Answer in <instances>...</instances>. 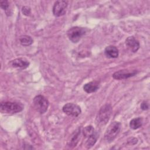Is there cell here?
<instances>
[{"instance_id": "obj_1", "label": "cell", "mask_w": 150, "mask_h": 150, "mask_svg": "<svg viewBox=\"0 0 150 150\" xmlns=\"http://www.w3.org/2000/svg\"><path fill=\"white\" fill-rule=\"evenodd\" d=\"M24 105L18 102L4 101L0 104V111L5 114H15L22 111L23 110Z\"/></svg>"}, {"instance_id": "obj_2", "label": "cell", "mask_w": 150, "mask_h": 150, "mask_svg": "<svg viewBox=\"0 0 150 150\" xmlns=\"http://www.w3.org/2000/svg\"><path fill=\"white\" fill-rule=\"evenodd\" d=\"M121 123L118 121L111 122L104 134V139L107 142L110 143L114 140L120 131Z\"/></svg>"}, {"instance_id": "obj_3", "label": "cell", "mask_w": 150, "mask_h": 150, "mask_svg": "<svg viewBox=\"0 0 150 150\" xmlns=\"http://www.w3.org/2000/svg\"><path fill=\"white\" fill-rule=\"evenodd\" d=\"M112 112V107L110 104L101 107L97 116V123L98 125H105L110 119Z\"/></svg>"}, {"instance_id": "obj_4", "label": "cell", "mask_w": 150, "mask_h": 150, "mask_svg": "<svg viewBox=\"0 0 150 150\" xmlns=\"http://www.w3.org/2000/svg\"><path fill=\"white\" fill-rule=\"evenodd\" d=\"M33 105L35 109L40 114H44L46 112L49 103L48 100L42 95L35 96L33 100Z\"/></svg>"}, {"instance_id": "obj_5", "label": "cell", "mask_w": 150, "mask_h": 150, "mask_svg": "<svg viewBox=\"0 0 150 150\" xmlns=\"http://www.w3.org/2000/svg\"><path fill=\"white\" fill-rule=\"evenodd\" d=\"M86 33V30L84 28L74 26L70 28L67 32V35L70 41L73 43H77L81 37Z\"/></svg>"}, {"instance_id": "obj_6", "label": "cell", "mask_w": 150, "mask_h": 150, "mask_svg": "<svg viewBox=\"0 0 150 150\" xmlns=\"http://www.w3.org/2000/svg\"><path fill=\"white\" fill-rule=\"evenodd\" d=\"M68 2L66 1H57L53 6V13L56 17L61 16L65 14Z\"/></svg>"}, {"instance_id": "obj_7", "label": "cell", "mask_w": 150, "mask_h": 150, "mask_svg": "<svg viewBox=\"0 0 150 150\" xmlns=\"http://www.w3.org/2000/svg\"><path fill=\"white\" fill-rule=\"evenodd\" d=\"M63 111L68 115L73 117H77L81 112L80 107L73 103H69L63 107Z\"/></svg>"}, {"instance_id": "obj_8", "label": "cell", "mask_w": 150, "mask_h": 150, "mask_svg": "<svg viewBox=\"0 0 150 150\" xmlns=\"http://www.w3.org/2000/svg\"><path fill=\"white\" fill-rule=\"evenodd\" d=\"M137 70L123 69L115 71L112 74V77L116 80H122L128 79L137 74Z\"/></svg>"}, {"instance_id": "obj_9", "label": "cell", "mask_w": 150, "mask_h": 150, "mask_svg": "<svg viewBox=\"0 0 150 150\" xmlns=\"http://www.w3.org/2000/svg\"><path fill=\"white\" fill-rule=\"evenodd\" d=\"M125 45L130 50L134 53L137 52L140 46L139 41L134 36H129L125 40Z\"/></svg>"}, {"instance_id": "obj_10", "label": "cell", "mask_w": 150, "mask_h": 150, "mask_svg": "<svg viewBox=\"0 0 150 150\" xmlns=\"http://www.w3.org/2000/svg\"><path fill=\"white\" fill-rule=\"evenodd\" d=\"M9 64L14 68L24 69L29 66V62L24 58H18L11 61Z\"/></svg>"}, {"instance_id": "obj_11", "label": "cell", "mask_w": 150, "mask_h": 150, "mask_svg": "<svg viewBox=\"0 0 150 150\" xmlns=\"http://www.w3.org/2000/svg\"><path fill=\"white\" fill-rule=\"evenodd\" d=\"M80 132H81V129L79 128L77 129L70 136V139L68 141V143H67L68 145L70 147H74L76 146L80 138Z\"/></svg>"}, {"instance_id": "obj_12", "label": "cell", "mask_w": 150, "mask_h": 150, "mask_svg": "<svg viewBox=\"0 0 150 150\" xmlns=\"http://www.w3.org/2000/svg\"><path fill=\"white\" fill-rule=\"evenodd\" d=\"M104 53L107 57L109 58H117L118 56V50L114 46H108L105 47Z\"/></svg>"}, {"instance_id": "obj_13", "label": "cell", "mask_w": 150, "mask_h": 150, "mask_svg": "<svg viewBox=\"0 0 150 150\" xmlns=\"http://www.w3.org/2000/svg\"><path fill=\"white\" fill-rule=\"evenodd\" d=\"M98 133L96 131L94 133H93L92 134L87 136V140L86 141V144H85V146L87 149L91 148L97 142V140L98 138Z\"/></svg>"}, {"instance_id": "obj_14", "label": "cell", "mask_w": 150, "mask_h": 150, "mask_svg": "<svg viewBox=\"0 0 150 150\" xmlns=\"http://www.w3.org/2000/svg\"><path fill=\"white\" fill-rule=\"evenodd\" d=\"M98 83L96 81H93L85 84L83 86V89L86 93H91L96 91L98 89Z\"/></svg>"}, {"instance_id": "obj_15", "label": "cell", "mask_w": 150, "mask_h": 150, "mask_svg": "<svg viewBox=\"0 0 150 150\" xmlns=\"http://www.w3.org/2000/svg\"><path fill=\"white\" fill-rule=\"evenodd\" d=\"M143 120L141 117L133 118L129 122V127L132 129H137L142 125Z\"/></svg>"}, {"instance_id": "obj_16", "label": "cell", "mask_w": 150, "mask_h": 150, "mask_svg": "<svg viewBox=\"0 0 150 150\" xmlns=\"http://www.w3.org/2000/svg\"><path fill=\"white\" fill-rule=\"evenodd\" d=\"M20 42L23 46H29L33 43L32 38L28 35H23L20 37L19 38Z\"/></svg>"}, {"instance_id": "obj_17", "label": "cell", "mask_w": 150, "mask_h": 150, "mask_svg": "<svg viewBox=\"0 0 150 150\" xmlns=\"http://www.w3.org/2000/svg\"><path fill=\"white\" fill-rule=\"evenodd\" d=\"M0 6L2 9L6 11L9 9V4L7 1H1L0 2Z\"/></svg>"}, {"instance_id": "obj_18", "label": "cell", "mask_w": 150, "mask_h": 150, "mask_svg": "<svg viewBox=\"0 0 150 150\" xmlns=\"http://www.w3.org/2000/svg\"><path fill=\"white\" fill-rule=\"evenodd\" d=\"M22 12L24 15L29 16L30 14V8L27 6H24L22 8Z\"/></svg>"}, {"instance_id": "obj_19", "label": "cell", "mask_w": 150, "mask_h": 150, "mask_svg": "<svg viewBox=\"0 0 150 150\" xmlns=\"http://www.w3.org/2000/svg\"><path fill=\"white\" fill-rule=\"evenodd\" d=\"M141 108L143 110H146L149 108V104L147 101H144L141 104Z\"/></svg>"}]
</instances>
